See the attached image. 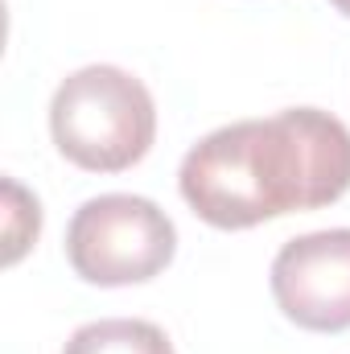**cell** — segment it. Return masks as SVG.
<instances>
[{"mask_svg":"<svg viewBox=\"0 0 350 354\" xmlns=\"http://www.w3.org/2000/svg\"><path fill=\"white\" fill-rule=\"evenodd\" d=\"M177 185L190 210L219 231L317 210L350 189V128L317 107L239 120L185 153Z\"/></svg>","mask_w":350,"mask_h":354,"instance_id":"6da1fadb","label":"cell"},{"mask_svg":"<svg viewBox=\"0 0 350 354\" xmlns=\"http://www.w3.org/2000/svg\"><path fill=\"white\" fill-rule=\"evenodd\" d=\"M50 132L66 161L91 174H124L157 140V103L120 66H83L50 99Z\"/></svg>","mask_w":350,"mask_h":354,"instance_id":"7a4b0ae2","label":"cell"},{"mask_svg":"<svg viewBox=\"0 0 350 354\" xmlns=\"http://www.w3.org/2000/svg\"><path fill=\"white\" fill-rule=\"evenodd\" d=\"M174 218L136 194H99L83 202L66 227L71 268L103 288L145 284L174 264Z\"/></svg>","mask_w":350,"mask_h":354,"instance_id":"3957f363","label":"cell"},{"mask_svg":"<svg viewBox=\"0 0 350 354\" xmlns=\"http://www.w3.org/2000/svg\"><path fill=\"white\" fill-rule=\"evenodd\" d=\"M272 297L301 330H350V227L288 239L272 260Z\"/></svg>","mask_w":350,"mask_h":354,"instance_id":"277c9868","label":"cell"},{"mask_svg":"<svg viewBox=\"0 0 350 354\" xmlns=\"http://www.w3.org/2000/svg\"><path fill=\"white\" fill-rule=\"evenodd\" d=\"M62 354H174L161 326L140 317H103L71 334Z\"/></svg>","mask_w":350,"mask_h":354,"instance_id":"5b68a950","label":"cell"},{"mask_svg":"<svg viewBox=\"0 0 350 354\" xmlns=\"http://www.w3.org/2000/svg\"><path fill=\"white\" fill-rule=\"evenodd\" d=\"M4 198H8V223H4L8 248H4V264H17L21 252H25V248L37 239V231H42V206H37V198H29L17 181H4Z\"/></svg>","mask_w":350,"mask_h":354,"instance_id":"8992f818","label":"cell"},{"mask_svg":"<svg viewBox=\"0 0 350 354\" xmlns=\"http://www.w3.org/2000/svg\"><path fill=\"white\" fill-rule=\"evenodd\" d=\"M330 4H334V8H338L342 17H350V0H330Z\"/></svg>","mask_w":350,"mask_h":354,"instance_id":"52a82bcc","label":"cell"}]
</instances>
